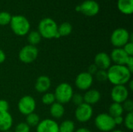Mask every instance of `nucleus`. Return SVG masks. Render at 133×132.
Listing matches in <instances>:
<instances>
[{
  "label": "nucleus",
  "mask_w": 133,
  "mask_h": 132,
  "mask_svg": "<svg viewBox=\"0 0 133 132\" xmlns=\"http://www.w3.org/2000/svg\"><path fill=\"white\" fill-rule=\"evenodd\" d=\"M108 81L114 86H125L132 78V74L125 65H111L107 70Z\"/></svg>",
  "instance_id": "obj_1"
},
{
  "label": "nucleus",
  "mask_w": 133,
  "mask_h": 132,
  "mask_svg": "<svg viewBox=\"0 0 133 132\" xmlns=\"http://www.w3.org/2000/svg\"><path fill=\"white\" fill-rule=\"evenodd\" d=\"M41 37L45 39L60 38L58 33V24L51 18L46 17L42 19L38 24V30Z\"/></svg>",
  "instance_id": "obj_2"
},
{
  "label": "nucleus",
  "mask_w": 133,
  "mask_h": 132,
  "mask_svg": "<svg viewBox=\"0 0 133 132\" xmlns=\"http://www.w3.org/2000/svg\"><path fill=\"white\" fill-rule=\"evenodd\" d=\"M10 28L12 31L17 36L23 37L27 35L30 30V23L27 18L22 15L12 16L10 21Z\"/></svg>",
  "instance_id": "obj_3"
},
{
  "label": "nucleus",
  "mask_w": 133,
  "mask_h": 132,
  "mask_svg": "<svg viewBox=\"0 0 133 132\" xmlns=\"http://www.w3.org/2000/svg\"><path fill=\"white\" fill-rule=\"evenodd\" d=\"M73 93V89L69 83L62 82L56 86L54 95L56 102L62 104H65L71 101Z\"/></svg>",
  "instance_id": "obj_4"
},
{
  "label": "nucleus",
  "mask_w": 133,
  "mask_h": 132,
  "mask_svg": "<svg viewBox=\"0 0 133 132\" xmlns=\"http://www.w3.org/2000/svg\"><path fill=\"white\" fill-rule=\"evenodd\" d=\"M129 41L132 42V34L125 28H117L111 35V43L115 47H123Z\"/></svg>",
  "instance_id": "obj_5"
},
{
  "label": "nucleus",
  "mask_w": 133,
  "mask_h": 132,
  "mask_svg": "<svg viewBox=\"0 0 133 132\" xmlns=\"http://www.w3.org/2000/svg\"><path fill=\"white\" fill-rule=\"evenodd\" d=\"M96 128L102 132H111L115 128L114 118L107 113L99 114L94 119Z\"/></svg>",
  "instance_id": "obj_6"
},
{
  "label": "nucleus",
  "mask_w": 133,
  "mask_h": 132,
  "mask_svg": "<svg viewBox=\"0 0 133 132\" xmlns=\"http://www.w3.org/2000/svg\"><path fill=\"white\" fill-rule=\"evenodd\" d=\"M38 49L36 46L30 44L23 47L18 54L19 60L24 64H30L34 62L38 57Z\"/></svg>",
  "instance_id": "obj_7"
},
{
  "label": "nucleus",
  "mask_w": 133,
  "mask_h": 132,
  "mask_svg": "<svg viewBox=\"0 0 133 132\" xmlns=\"http://www.w3.org/2000/svg\"><path fill=\"white\" fill-rule=\"evenodd\" d=\"M19 112L23 115H28L34 113L37 107L35 99L31 96H23L21 97L17 104Z\"/></svg>",
  "instance_id": "obj_8"
},
{
  "label": "nucleus",
  "mask_w": 133,
  "mask_h": 132,
  "mask_svg": "<svg viewBox=\"0 0 133 132\" xmlns=\"http://www.w3.org/2000/svg\"><path fill=\"white\" fill-rule=\"evenodd\" d=\"M75 118L80 123H86L89 121L94 115V109L92 106L83 103L76 107L75 110Z\"/></svg>",
  "instance_id": "obj_9"
},
{
  "label": "nucleus",
  "mask_w": 133,
  "mask_h": 132,
  "mask_svg": "<svg viewBox=\"0 0 133 132\" xmlns=\"http://www.w3.org/2000/svg\"><path fill=\"white\" fill-rule=\"evenodd\" d=\"M76 10L81 12L87 16H94L100 11V5L97 2L94 0H86L79 5L76 6Z\"/></svg>",
  "instance_id": "obj_10"
},
{
  "label": "nucleus",
  "mask_w": 133,
  "mask_h": 132,
  "mask_svg": "<svg viewBox=\"0 0 133 132\" xmlns=\"http://www.w3.org/2000/svg\"><path fill=\"white\" fill-rule=\"evenodd\" d=\"M94 83V76L87 72H83L77 75L75 79V85L76 88L82 91L90 89Z\"/></svg>",
  "instance_id": "obj_11"
},
{
  "label": "nucleus",
  "mask_w": 133,
  "mask_h": 132,
  "mask_svg": "<svg viewBox=\"0 0 133 132\" xmlns=\"http://www.w3.org/2000/svg\"><path fill=\"white\" fill-rule=\"evenodd\" d=\"M129 90L126 86H114L111 91V98L114 103H122L129 99Z\"/></svg>",
  "instance_id": "obj_12"
},
{
  "label": "nucleus",
  "mask_w": 133,
  "mask_h": 132,
  "mask_svg": "<svg viewBox=\"0 0 133 132\" xmlns=\"http://www.w3.org/2000/svg\"><path fill=\"white\" fill-rule=\"evenodd\" d=\"M129 57L131 56H129L122 47H115L110 54L111 62H114L115 65H125Z\"/></svg>",
  "instance_id": "obj_13"
},
{
  "label": "nucleus",
  "mask_w": 133,
  "mask_h": 132,
  "mask_svg": "<svg viewBox=\"0 0 133 132\" xmlns=\"http://www.w3.org/2000/svg\"><path fill=\"white\" fill-rule=\"evenodd\" d=\"M36 132H58V124L50 118L41 120L36 127Z\"/></svg>",
  "instance_id": "obj_14"
},
{
  "label": "nucleus",
  "mask_w": 133,
  "mask_h": 132,
  "mask_svg": "<svg viewBox=\"0 0 133 132\" xmlns=\"http://www.w3.org/2000/svg\"><path fill=\"white\" fill-rule=\"evenodd\" d=\"M111 63L110 55L106 52H99L94 57V64L98 69L107 71L111 67Z\"/></svg>",
  "instance_id": "obj_15"
},
{
  "label": "nucleus",
  "mask_w": 133,
  "mask_h": 132,
  "mask_svg": "<svg viewBox=\"0 0 133 132\" xmlns=\"http://www.w3.org/2000/svg\"><path fill=\"white\" fill-rule=\"evenodd\" d=\"M51 86V82L48 76L40 75L39 77H37L36 80L34 88L37 93H45L49 90Z\"/></svg>",
  "instance_id": "obj_16"
},
{
  "label": "nucleus",
  "mask_w": 133,
  "mask_h": 132,
  "mask_svg": "<svg viewBox=\"0 0 133 132\" xmlns=\"http://www.w3.org/2000/svg\"><path fill=\"white\" fill-rule=\"evenodd\" d=\"M83 96V102L92 106L97 103L101 98V93L95 89H90L86 91Z\"/></svg>",
  "instance_id": "obj_17"
},
{
  "label": "nucleus",
  "mask_w": 133,
  "mask_h": 132,
  "mask_svg": "<svg viewBox=\"0 0 133 132\" xmlns=\"http://www.w3.org/2000/svg\"><path fill=\"white\" fill-rule=\"evenodd\" d=\"M13 124V119L10 113H0V131H8L11 129Z\"/></svg>",
  "instance_id": "obj_18"
},
{
  "label": "nucleus",
  "mask_w": 133,
  "mask_h": 132,
  "mask_svg": "<svg viewBox=\"0 0 133 132\" xmlns=\"http://www.w3.org/2000/svg\"><path fill=\"white\" fill-rule=\"evenodd\" d=\"M50 115L52 117V118L58 120L62 118L64 114H65V107L63 106V104L58 103V102H55L53 104H51L50 106Z\"/></svg>",
  "instance_id": "obj_19"
},
{
  "label": "nucleus",
  "mask_w": 133,
  "mask_h": 132,
  "mask_svg": "<svg viewBox=\"0 0 133 132\" xmlns=\"http://www.w3.org/2000/svg\"><path fill=\"white\" fill-rule=\"evenodd\" d=\"M117 6L118 10L125 15H130L133 12V0H118Z\"/></svg>",
  "instance_id": "obj_20"
},
{
  "label": "nucleus",
  "mask_w": 133,
  "mask_h": 132,
  "mask_svg": "<svg viewBox=\"0 0 133 132\" xmlns=\"http://www.w3.org/2000/svg\"><path fill=\"white\" fill-rule=\"evenodd\" d=\"M123 113H124V110H123L122 103L113 102L108 108V114L111 116L113 118L115 117L122 116Z\"/></svg>",
  "instance_id": "obj_21"
},
{
  "label": "nucleus",
  "mask_w": 133,
  "mask_h": 132,
  "mask_svg": "<svg viewBox=\"0 0 133 132\" xmlns=\"http://www.w3.org/2000/svg\"><path fill=\"white\" fill-rule=\"evenodd\" d=\"M76 124L71 120H65L58 124V132H75Z\"/></svg>",
  "instance_id": "obj_22"
},
{
  "label": "nucleus",
  "mask_w": 133,
  "mask_h": 132,
  "mask_svg": "<svg viewBox=\"0 0 133 132\" xmlns=\"http://www.w3.org/2000/svg\"><path fill=\"white\" fill-rule=\"evenodd\" d=\"M72 31V26L69 22H64L58 26V33L60 37H67Z\"/></svg>",
  "instance_id": "obj_23"
},
{
  "label": "nucleus",
  "mask_w": 133,
  "mask_h": 132,
  "mask_svg": "<svg viewBox=\"0 0 133 132\" xmlns=\"http://www.w3.org/2000/svg\"><path fill=\"white\" fill-rule=\"evenodd\" d=\"M41 118L39 115L36 113H31L26 116V121L25 123L30 127V128H36L37 124L40 123Z\"/></svg>",
  "instance_id": "obj_24"
},
{
  "label": "nucleus",
  "mask_w": 133,
  "mask_h": 132,
  "mask_svg": "<svg viewBox=\"0 0 133 132\" xmlns=\"http://www.w3.org/2000/svg\"><path fill=\"white\" fill-rule=\"evenodd\" d=\"M41 38L42 37L37 30H33L27 33V40L29 42V44L30 45L33 46L37 45L41 42Z\"/></svg>",
  "instance_id": "obj_25"
},
{
  "label": "nucleus",
  "mask_w": 133,
  "mask_h": 132,
  "mask_svg": "<svg viewBox=\"0 0 133 132\" xmlns=\"http://www.w3.org/2000/svg\"><path fill=\"white\" fill-rule=\"evenodd\" d=\"M41 101L44 105H48V106H51L55 102H56L54 93H48V92L44 93V95L42 96V98H41Z\"/></svg>",
  "instance_id": "obj_26"
},
{
  "label": "nucleus",
  "mask_w": 133,
  "mask_h": 132,
  "mask_svg": "<svg viewBox=\"0 0 133 132\" xmlns=\"http://www.w3.org/2000/svg\"><path fill=\"white\" fill-rule=\"evenodd\" d=\"M12 15L5 11L0 12V26H6L10 23Z\"/></svg>",
  "instance_id": "obj_27"
},
{
  "label": "nucleus",
  "mask_w": 133,
  "mask_h": 132,
  "mask_svg": "<svg viewBox=\"0 0 133 132\" xmlns=\"http://www.w3.org/2000/svg\"><path fill=\"white\" fill-rule=\"evenodd\" d=\"M123 124L125 125V127L129 130V131H132L133 130V112L130 113H127V114L125 115V117H124V121Z\"/></svg>",
  "instance_id": "obj_28"
},
{
  "label": "nucleus",
  "mask_w": 133,
  "mask_h": 132,
  "mask_svg": "<svg viewBox=\"0 0 133 132\" xmlns=\"http://www.w3.org/2000/svg\"><path fill=\"white\" fill-rule=\"evenodd\" d=\"M94 75H95L96 80L99 82H105L108 81V74H107L106 70L98 69Z\"/></svg>",
  "instance_id": "obj_29"
},
{
  "label": "nucleus",
  "mask_w": 133,
  "mask_h": 132,
  "mask_svg": "<svg viewBox=\"0 0 133 132\" xmlns=\"http://www.w3.org/2000/svg\"><path fill=\"white\" fill-rule=\"evenodd\" d=\"M14 132H30V128L25 122H20L15 127Z\"/></svg>",
  "instance_id": "obj_30"
},
{
  "label": "nucleus",
  "mask_w": 133,
  "mask_h": 132,
  "mask_svg": "<svg viewBox=\"0 0 133 132\" xmlns=\"http://www.w3.org/2000/svg\"><path fill=\"white\" fill-rule=\"evenodd\" d=\"M124 111H126L127 113L133 112V101L131 99H127L125 102L122 103Z\"/></svg>",
  "instance_id": "obj_31"
},
{
  "label": "nucleus",
  "mask_w": 133,
  "mask_h": 132,
  "mask_svg": "<svg viewBox=\"0 0 133 132\" xmlns=\"http://www.w3.org/2000/svg\"><path fill=\"white\" fill-rule=\"evenodd\" d=\"M71 101L76 107L80 105V104H82L83 103H84L83 102V96L80 93H73L72 97L71 99Z\"/></svg>",
  "instance_id": "obj_32"
},
{
  "label": "nucleus",
  "mask_w": 133,
  "mask_h": 132,
  "mask_svg": "<svg viewBox=\"0 0 133 132\" xmlns=\"http://www.w3.org/2000/svg\"><path fill=\"white\" fill-rule=\"evenodd\" d=\"M122 48L129 56H133V43L132 41L128 42Z\"/></svg>",
  "instance_id": "obj_33"
},
{
  "label": "nucleus",
  "mask_w": 133,
  "mask_h": 132,
  "mask_svg": "<svg viewBox=\"0 0 133 132\" xmlns=\"http://www.w3.org/2000/svg\"><path fill=\"white\" fill-rule=\"evenodd\" d=\"M9 109V104L5 100H0V113L8 112Z\"/></svg>",
  "instance_id": "obj_34"
},
{
  "label": "nucleus",
  "mask_w": 133,
  "mask_h": 132,
  "mask_svg": "<svg viewBox=\"0 0 133 132\" xmlns=\"http://www.w3.org/2000/svg\"><path fill=\"white\" fill-rule=\"evenodd\" d=\"M97 70H98V68H97V66H96L94 64H92V65H90L88 67L87 72H88L89 74H90L91 75L94 76V75L96 74V72H97Z\"/></svg>",
  "instance_id": "obj_35"
},
{
  "label": "nucleus",
  "mask_w": 133,
  "mask_h": 132,
  "mask_svg": "<svg viewBox=\"0 0 133 132\" xmlns=\"http://www.w3.org/2000/svg\"><path fill=\"white\" fill-rule=\"evenodd\" d=\"M123 121H124V117L122 116H118V117H114V122H115V126L122 124H123Z\"/></svg>",
  "instance_id": "obj_36"
},
{
  "label": "nucleus",
  "mask_w": 133,
  "mask_h": 132,
  "mask_svg": "<svg viewBox=\"0 0 133 132\" xmlns=\"http://www.w3.org/2000/svg\"><path fill=\"white\" fill-rule=\"evenodd\" d=\"M125 66L129 68V70L131 72H133V56H131L129 57Z\"/></svg>",
  "instance_id": "obj_37"
},
{
  "label": "nucleus",
  "mask_w": 133,
  "mask_h": 132,
  "mask_svg": "<svg viewBox=\"0 0 133 132\" xmlns=\"http://www.w3.org/2000/svg\"><path fill=\"white\" fill-rule=\"evenodd\" d=\"M6 58V55L5 54V52L0 48V64H2Z\"/></svg>",
  "instance_id": "obj_38"
},
{
  "label": "nucleus",
  "mask_w": 133,
  "mask_h": 132,
  "mask_svg": "<svg viewBox=\"0 0 133 132\" xmlns=\"http://www.w3.org/2000/svg\"><path fill=\"white\" fill-rule=\"evenodd\" d=\"M75 132H92L90 129L87 128H79L77 130H76Z\"/></svg>",
  "instance_id": "obj_39"
},
{
  "label": "nucleus",
  "mask_w": 133,
  "mask_h": 132,
  "mask_svg": "<svg viewBox=\"0 0 133 132\" xmlns=\"http://www.w3.org/2000/svg\"><path fill=\"white\" fill-rule=\"evenodd\" d=\"M127 84H129L128 86H127V88H128V89L129 90H130V91H132L133 90V81L131 79Z\"/></svg>",
  "instance_id": "obj_40"
},
{
  "label": "nucleus",
  "mask_w": 133,
  "mask_h": 132,
  "mask_svg": "<svg viewBox=\"0 0 133 132\" xmlns=\"http://www.w3.org/2000/svg\"><path fill=\"white\" fill-rule=\"evenodd\" d=\"M111 132H124V131H121V130H113L112 131H111Z\"/></svg>",
  "instance_id": "obj_41"
},
{
  "label": "nucleus",
  "mask_w": 133,
  "mask_h": 132,
  "mask_svg": "<svg viewBox=\"0 0 133 132\" xmlns=\"http://www.w3.org/2000/svg\"><path fill=\"white\" fill-rule=\"evenodd\" d=\"M4 132H12V131H4Z\"/></svg>",
  "instance_id": "obj_42"
}]
</instances>
